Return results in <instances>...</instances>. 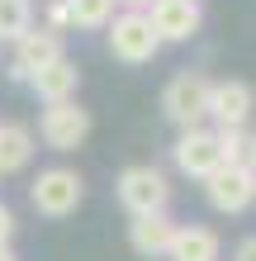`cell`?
Masks as SVG:
<instances>
[{"instance_id":"6da1fadb","label":"cell","mask_w":256,"mask_h":261,"mask_svg":"<svg viewBox=\"0 0 256 261\" xmlns=\"http://www.w3.org/2000/svg\"><path fill=\"white\" fill-rule=\"evenodd\" d=\"M114 199L128 209V219H147V214L171 209V176L152 162H133L114 176Z\"/></svg>"},{"instance_id":"7a4b0ae2","label":"cell","mask_w":256,"mask_h":261,"mask_svg":"<svg viewBox=\"0 0 256 261\" xmlns=\"http://www.w3.org/2000/svg\"><path fill=\"white\" fill-rule=\"evenodd\" d=\"M104 43H109V57L124 62V67H147L166 48V43L157 38L152 19H147V10H119L109 19V29H104Z\"/></svg>"},{"instance_id":"3957f363","label":"cell","mask_w":256,"mask_h":261,"mask_svg":"<svg viewBox=\"0 0 256 261\" xmlns=\"http://www.w3.org/2000/svg\"><path fill=\"white\" fill-rule=\"evenodd\" d=\"M81 199H86V180L71 166H43L29 186V204L38 219H71L81 209Z\"/></svg>"},{"instance_id":"277c9868","label":"cell","mask_w":256,"mask_h":261,"mask_svg":"<svg viewBox=\"0 0 256 261\" xmlns=\"http://www.w3.org/2000/svg\"><path fill=\"white\" fill-rule=\"evenodd\" d=\"M209 81L204 71H176L166 86H161V114L185 133V128H204L209 124Z\"/></svg>"},{"instance_id":"5b68a950","label":"cell","mask_w":256,"mask_h":261,"mask_svg":"<svg viewBox=\"0 0 256 261\" xmlns=\"http://www.w3.org/2000/svg\"><path fill=\"white\" fill-rule=\"evenodd\" d=\"M62 57H67V48H62V34H52V29L34 24L24 38H14L10 62H5V76H10V81H19V86H29L38 71H48L52 62H62Z\"/></svg>"},{"instance_id":"8992f818","label":"cell","mask_w":256,"mask_h":261,"mask_svg":"<svg viewBox=\"0 0 256 261\" xmlns=\"http://www.w3.org/2000/svg\"><path fill=\"white\" fill-rule=\"evenodd\" d=\"M171 162H176V171L180 176H190V180H209L223 166V147H218V133L214 128H185V133H176V143H171Z\"/></svg>"},{"instance_id":"52a82bcc","label":"cell","mask_w":256,"mask_h":261,"mask_svg":"<svg viewBox=\"0 0 256 261\" xmlns=\"http://www.w3.org/2000/svg\"><path fill=\"white\" fill-rule=\"evenodd\" d=\"M38 138H43V147H52V152H76L86 138H90V110H81L76 100L43 105V114H38Z\"/></svg>"},{"instance_id":"ba28073f","label":"cell","mask_w":256,"mask_h":261,"mask_svg":"<svg viewBox=\"0 0 256 261\" xmlns=\"http://www.w3.org/2000/svg\"><path fill=\"white\" fill-rule=\"evenodd\" d=\"M256 114V86L251 81H237V76H223L209 90V124L218 133L223 128H247Z\"/></svg>"},{"instance_id":"9c48e42d","label":"cell","mask_w":256,"mask_h":261,"mask_svg":"<svg viewBox=\"0 0 256 261\" xmlns=\"http://www.w3.org/2000/svg\"><path fill=\"white\" fill-rule=\"evenodd\" d=\"M204 199L214 214H247L256 204V176L247 166H218L204 180Z\"/></svg>"},{"instance_id":"30bf717a","label":"cell","mask_w":256,"mask_h":261,"mask_svg":"<svg viewBox=\"0 0 256 261\" xmlns=\"http://www.w3.org/2000/svg\"><path fill=\"white\" fill-rule=\"evenodd\" d=\"M147 19H152L161 43H190L204 29V10H200V0H152Z\"/></svg>"},{"instance_id":"8fae6325","label":"cell","mask_w":256,"mask_h":261,"mask_svg":"<svg viewBox=\"0 0 256 261\" xmlns=\"http://www.w3.org/2000/svg\"><path fill=\"white\" fill-rule=\"evenodd\" d=\"M171 238H176L171 209H166V214H147V219H133V223H128V247L138 252L143 261H161V256L171 252Z\"/></svg>"},{"instance_id":"7c38bea8","label":"cell","mask_w":256,"mask_h":261,"mask_svg":"<svg viewBox=\"0 0 256 261\" xmlns=\"http://www.w3.org/2000/svg\"><path fill=\"white\" fill-rule=\"evenodd\" d=\"M166 261H223V238L209 223H176Z\"/></svg>"},{"instance_id":"4fadbf2b","label":"cell","mask_w":256,"mask_h":261,"mask_svg":"<svg viewBox=\"0 0 256 261\" xmlns=\"http://www.w3.org/2000/svg\"><path fill=\"white\" fill-rule=\"evenodd\" d=\"M29 90H34V100H43V105L76 100V90H81V67L71 62V57H62V62H52L48 71H38L34 81H29Z\"/></svg>"},{"instance_id":"5bb4252c","label":"cell","mask_w":256,"mask_h":261,"mask_svg":"<svg viewBox=\"0 0 256 261\" xmlns=\"http://www.w3.org/2000/svg\"><path fill=\"white\" fill-rule=\"evenodd\" d=\"M34 152H38V133L29 124H0V180L29 171Z\"/></svg>"},{"instance_id":"9a60e30c","label":"cell","mask_w":256,"mask_h":261,"mask_svg":"<svg viewBox=\"0 0 256 261\" xmlns=\"http://www.w3.org/2000/svg\"><path fill=\"white\" fill-rule=\"evenodd\" d=\"M34 24H38V10H34V0H0V43H14V38H24Z\"/></svg>"},{"instance_id":"2e32d148","label":"cell","mask_w":256,"mask_h":261,"mask_svg":"<svg viewBox=\"0 0 256 261\" xmlns=\"http://www.w3.org/2000/svg\"><path fill=\"white\" fill-rule=\"evenodd\" d=\"M71 10V29H109V19L119 14V0H67Z\"/></svg>"},{"instance_id":"e0dca14e","label":"cell","mask_w":256,"mask_h":261,"mask_svg":"<svg viewBox=\"0 0 256 261\" xmlns=\"http://www.w3.org/2000/svg\"><path fill=\"white\" fill-rule=\"evenodd\" d=\"M43 29H52V34H67V29H71L67 0H48V5H43Z\"/></svg>"},{"instance_id":"ac0fdd59","label":"cell","mask_w":256,"mask_h":261,"mask_svg":"<svg viewBox=\"0 0 256 261\" xmlns=\"http://www.w3.org/2000/svg\"><path fill=\"white\" fill-rule=\"evenodd\" d=\"M14 228H19V223H14V209L0 199V247H10V242H14Z\"/></svg>"},{"instance_id":"d6986e66","label":"cell","mask_w":256,"mask_h":261,"mask_svg":"<svg viewBox=\"0 0 256 261\" xmlns=\"http://www.w3.org/2000/svg\"><path fill=\"white\" fill-rule=\"evenodd\" d=\"M237 166H247V171L256 176V128H247V138H242V157H237Z\"/></svg>"},{"instance_id":"ffe728a7","label":"cell","mask_w":256,"mask_h":261,"mask_svg":"<svg viewBox=\"0 0 256 261\" xmlns=\"http://www.w3.org/2000/svg\"><path fill=\"white\" fill-rule=\"evenodd\" d=\"M233 261H256V233H247V238L233 247Z\"/></svg>"},{"instance_id":"44dd1931","label":"cell","mask_w":256,"mask_h":261,"mask_svg":"<svg viewBox=\"0 0 256 261\" xmlns=\"http://www.w3.org/2000/svg\"><path fill=\"white\" fill-rule=\"evenodd\" d=\"M119 10H152V0H119Z\"/></svg>"},{"instance_id":"7402d4cb","label":"cell","mask_w":256,"mask_h":261,"mask_svg":"<svg viewBox=\"0 0 256 261\" xmlns=\"http://www.w3.org/2000/svg\"><path fill=\"white\" fill-rule=\"evenodd\" d=\"M0 261H19V256H14V247H0Z\"/></svg>"}]
</instances>
